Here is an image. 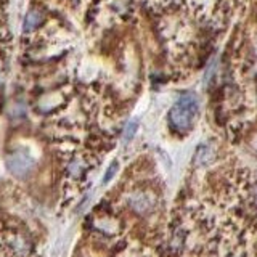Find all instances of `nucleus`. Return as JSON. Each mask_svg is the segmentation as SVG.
I'll list each match as a JSON object with an SVG mask.
<instances>
[{
    "instance_id": "nucleus-3",
    "label": "nucleus",
    "mask_w": 257,
    "mask_h": 257,
    "mask_svg": "<svg viewBox=\"0 0 257 257\" xmlns=\"http://www.w3.org/2000/svg\"><path fill=\"white\" fill-rule=\"evenodd\" d=\"M130 204H132V207L135 211L138 212H143L150 207V201H148V196L143 195V193H137L134 198H130Z\"/></svg>"
},
{
    "instance_id": "nucleus-1",
    "label": "nucleus",
    "mask_w": 257,
    "mask_h": 257,
    "mask_svg": "<svg viewBox=\"0 0 257 257\" xmlns=\"http://www.w3.org/2000/svg\"><path fill=\"white\" fill-rule=\"evenodd\" d=\"M198 98L193 94H185L183 97H180V100L176 103V106L171 109V114H169L172 125L178 130L190 129L195 118L198 116Z\"/></svg>"
},
{
    "instance_id": "nucleus-6",
    "label": "nucleus",
    "mask_w": 257,
    "mask_h": 257,
    "mask_svg": "<svg viewBox=\"0 0 257 257\" xmlns=\"http://www.w3.org/2000/svg\"><path fill=\"white\" fill-rule=\"evenodd\" d=\"M137 129H138V122L137 121H130L127 124V127H125V130H124V141L125 143L134 138V135L137 134Z\"/></svg>"
},
{
    "instance_id": "nucleus-2",
    "label": "nucleus",
    "mask_w": 257,
    "mask_h": 257,
    "mask_svg": "<svg viewBox=\"0 0 257 257\" xmlns=\"http://www.w3.org/2000/svg\"><path fill=\"white\" fill-rule=\"evenodd\" d=\"M7 167L13 176L24 177L34 167V159H32V156L27 151L16 150L7 158Z\"/></svg>"
},
{
    "instance_id": "nucleus-5",
    "label": "nucleus",
    "mask_w": 257,
    "mask_h": 257,
    "mask_svg": "<svg viewBox=\"0 0 257 257\" xmlns=\"http://www.w3.org/2000/svg\"><path fill=\"white\" fill-rule=\"evenodd\" d=\"M40 13L39 12H36V10H32V12L27 13L26 16V20H24V24H23V29L24 31H32L34 27L40 23Z\"/></svg>"
},
{
    "instance_id": "nucleus-7",
    "label": "nucleus",
    "mask_w": 257,
    "mask_h": 257,
    "mask_svg": "<svg viewBox=\"0 0 257 257\" xmlns=\"http://www.w3.org/2000/svg\"><path fill=\"white\" fill-rule=\"evenodd\" d=\"M118 169H119V164H118L116 161H114V162L111 164V166L108 167V171L105 172V177H103V180H101L103 185H106L108 182H111V178H113L114 176H116Z\"/></svg>"
},
{
    "instance_id": "nucleus-4",
    "label": "nucleus",
    "mask_w": 257,
    "mask_h": 257,
    "mask_svg": "<svg viewBox=\"0 0 257 257\" xmlns=\"http://www.w3.org/2000/svg\"><path fill=\"white\" fill-rule=\"evenodd\" d=\"M212 158V148L209 145H201L198 150H196V155H195V162L198 164H206L209 162Z\"/></svg>"
}]
</instances>
